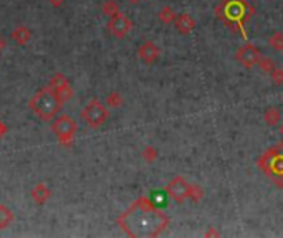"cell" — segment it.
Returning <instances> with one entry per match:
<instances>
[{
    "mask_svg": "<svg viewBox=\"0 0 283 238\" xmlns=\"http://www.w3.org/2000/svg\"><path fill=\"white\" fill-rule=\"evenodd\" d=\"M51 129H53L55 136L58 137L60 144L65 145V147H70V145L73 144L75 134H76V131H78V124H76V121L70 114H58L53 119Z\"/></svg>",
    "mask_w": 283,
    "mask_h": 238,
    "instance_id": "obj_2",
    "label": "cell"
},
{
    "mask_svg": "<svg viewBox=\"0 0 283 238\" xmlns=\"http://www.w3.org/2000/svg\"><path fill=\"white\" fill-rule=\"evenodd\" d=\"M4 134H7V126L0 121V137H4Z\"/></svg>",
    "mask_w": 283,
    "mask_h": 238,
    "instance_id": "obj_11",
    "label": "cell"
},
{
    "mask_svg": "<svg viewBox=\"0 0 283 238\" xmlns=\"http://www.w3.org/2000/svg\"><path fill=\"white\" fill-rule=\"evenodd\" d=\"M62 106H63L62 98L56 95V91L50 84L47 88L37 91L35 96L30 99V109L42 121H53L60 114Z\"/></svg>",
    "mask_w": 283,
    "mask_h": 238,
    "instance_id": "obj_1",
    "label": "cell"
},
{
    "mask_svg": "<svg viewBox=\"0 0 283 238\" xmlns=\"http://www.w3.org/2000/svg\"><path fill=\"white\" fill-rule=\"evenodd\" d=\"M108 103L111 106H116V103H120V96H118V93H113V95L108 98Z\"/></svg>",
    "mask_w": 283,
    "mask_h": 238,
    "instance_id": "obj_10",
    "label": "cell"
},
{
    "mask_svg": "<svg viewBox=\"0 0 283 238\" xmlns=\"http://www.w3.org/2000/svg\"><path fill=\"white\" fill-rule=\"evenodd\" d=\"M108 26H109V32L113 33V35L124 37L131 28V22L124 15H121V13H115V15L111 17Z\"/></svg>",
    "mask_w": 283,
    "mask_h": 238,
    "instance_id": "obj_5",
    "label": "cell"
},
{
    "mask_svg": "<svg viewBox=\"0 0 283 238\" xmlns=\"http://www.w3.org/2000/svg\"><path fill=\"white\" fill-rule=\"evenodd\" d=\"M5 46H7V42H5L4 38H0V53L5 50Z\"/></svg>",
    "mask_w": 283,
    "mask_h": 238,
    "instance_id": "obj_13",
    "label": "cell"
},
{
    "mask_svg": "<svg viewBox=\"0 0 283 238\" xmlns=\"http://www.w3.org/2000/svg\"><path fill=\"white\" fill-rule=\"evenodd\" d=\"M30 195H32V198H34V202H35L37 205H45V203L48 202L51 192H50V189L47 187V184L40 182V184H37L34 189H32Z\"/></svg>",
    "mask_w": 283,
    "mask_h": 238,
    "instance_id": "obj_6",
    "label": "cell"
},
{
    "mask_svg": "<svg viewBox=\"0 0 283 238\" xmlns=\"http://www.w3.org/2000/svg\"><path fill=\"white\" fill-rule=\"evenodd\" d=\"M50 86L56 91V95L62 98L63 103H67L73 98V88H71L68 78L65 75H62V73H56L55 76H51Z\"/></svg>",
    "mask_w": 283,
    "mask_h": 238,
    "instance_id": "obj_4",
    "label": "cell"
},
{
    "mask_svg": "<svg viewBox=\"0 0 283 238\" xmlns=\"http://www.w3.org/2000/svg\"><path fill=\"white\" fill-rule=\"evenodd\" d=\"M131 2H136V0H131Z\"/></svg>",
    "mask_w": 283,
    "mask_h": 238,
    "instance_id": "obj_14",
    "label": "cell"
},
{
    "mask_svg": "<svg viewBox=\"0 0 283 238\" xmlns=\"http://www.w3.org/2000/svg\"><path fill=\"white\" fill-rule=\"evenodd\" d=\"M81 117L83 121L87 123L90 128H100L104 123H106L108 119V109L104 108V106L98 101V99H93V101H90L87 106L83 108L81 111Z\"/></svg>",
    "mask_w": 283,
    "mask_h": 238,
    "instance_id": "obj_3",
    "label": "cell"
},
{
    "mask_svg": "<svg viewBox=\"0 0 283 238\" xmlns=\"http://www.w3.org/2000/svg\"><path fill=\"white\" fill-rule=\"evenodd\" d=\"M103 12L108 13V15H111V17H113L115 13H118V12H116V5H115L113 0H108V2L103 5Z\"/></svg>",
    "mask_w": 283,
    "mask_h": 238,
    "instance_id": "obj_9",
    "label": "cell"
},
{
    "mask_svg": "<svg viewBox=\"0 0 283 238\" xmlns=\"http://www.w3.org/2000/svg\"><path fill=\"white\" fill-rule=\"evenodd\" d=\"M14 212H12L7 205H0V230H4V228H7L9 225L14 222Z\"/></svg>",
    "mask_w": 283,
    "mask_h": 238,
    "instance_id": "obj_8",
    "label": "cell"
},
{
    "mask_svg": "<svg viewBox=\"0 0 283 238\" xmlns=\"http://www.w3.org/2000/svg\"><path fill=\"white\" fill-rule=\"evenodd\" d=\"M50 4L53 5V7H60L65 4V0H50Z\"/></svg>",
    "mask_w": 283,
    "mask_h": 238,
    "instance_id": "obj_12",
    "label": "cell"
},
{
    "mask_svg": "<svg viewBox=\"0 0 283 238\" xmlns=\"http://www.w3.org/2000/svg\"><path fill=\"white\" fill-rule=\"evenodd\" d=\"M12 38H14L18 45H25V43H29V42H30V38H32V32H30L29 26L20 25V26H17V28H15L14 32H12Z\"/></svg>",
    "mask_w": 283,
    "mask_h": 238,
    "instance_id": "obj_7",
    "label": "cell"
}]
</instances>
